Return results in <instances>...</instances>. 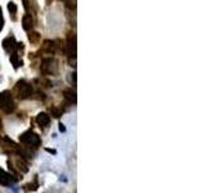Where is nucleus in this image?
<instances>
[{
    "mask_svg": "<svg viewBox=\"0 0 206 193\" xmlns=\"http://www.w3.org/2000/svg\"><path fill=\"white\" fill-rule=\"evenodd\" d=\"M58 52H63V43L59 39L57 40H44V43L41 44V48L38 53H30L28 58L30 59H34L39 56V54H49V56H54L57 54Z\"/></svg>",
    "mask_w": 206,
    "mask_h": 193,
    "instance_id": "obj_1",
    "label": "nucleus"
},
{
    "mask_svg": "<svg viewBox=\"0 0 206 193\" xmlns=\"http://www.w3.org/2000/svg\"><path fill=\"white\" fill-rule=\"evenodd\" d=\"M40 73L43 76H58L59 73V62L54 57H43L40 62Z\"/></svg>",
    "mask_w": 206,
    "mask_h": 193,
    "instance_id": "obj_2",
    "label": "nucleus"
},
{
    "mask_svg": "<svg viewBox=\"0 0 206 193\" xmlns=\"http://www.w3.org/2000/svg\"><path fill=\"white\" fill-rule=\"evenodd\" d=\"M14 93L18 100H26L30 99L31 97H34V85L30 81L25 79H21L16 82L14 85Z\"/></svg>",
    "mask_w": 206,
    "mask_h": 193,
    "instance_id": "obj_3",
    "label": "nucleus"
},
{
    "mask_svg": "<svg viewBox=\"0 0 206 193\" xmlns=\"http://www.w3.org/2000/svg\"><path fill=\"white\" fill-rule=\"evenodd\" d=\"M17 104L14 100V95L10 90H3L0 93V111L5 115H10L16 111Z\"/></svg>",
    "mask_w": 206,
    "mask_h": 193,
    "instance_id": "obj_4",
    "label": "nucleus"
},
{
    "mask_svg": "<svg viewBox=\"0 0 206 193\" xmlns=\"http://www.w3.org/2000/svg\"><path fill=\"white\" fill-rule=\"evenodd\" d=\"M19 143L28 147H32V148L38 149L41 146V138L39 134H36L32 129H28L25 133H22L19 135Z\"/></svg>",
    "mask_w": 206,
    "mask_h": 193,
    "instance_id": "obj_5",
    "label": "nucleus"
},
{
    "mask_svg": "<svg viewBox=\"0 0 206 193\" xmlns=\"http://www.w3.org/2000/svg\"><path fill=\"white\" fill-rule=\"evenodd\" d=\"M63 53L68 58H76V34L68 31L63 41Z\"/></svg>",
    "mask_w": 206,
    "mask_h": 193,
    "instance_id": "obj_6",
    "label": "nucleus"
},
{
    "mask_svg": "<svg viewBox=\"0 0 206 193\" xmlns=\"http://www.w3.org/2000/svg\"><path fill=\"white\" fill-rule=\"evenodd\" d=\"M1 47L3 49H4L5 52H7L8 54H10V53H13V52H16V50H21V52H23V49H25V44L23 43H18L16 40V37H14V35H8L5 39H3V41H1Z\"/></svg>",
    "mask_w": 206,
    "mask_h": 193,
    "instance_id": "obj_7",
    "label": "nucleus"
},
{
    "mask_svg": "<svg viewBox=\"0 0 206 193\" xmlns=\"http://www.w3.org/2000/svg\"><path fill=\"white\" fill-rule=\"evenodd\" d=\"M18 180H19L18 178H16L13 174H9V172H7L5 170L0 169V185L9 187V185H12V184L17 183Z\"/></svg>",
    "mask_w": 206,
    "mask_h": 193,
    "instance_id": "obj_8",
    "label": "nucleus"
},
{
    "mask_svg": "<svg viewBox=\"0 0 206 193\" xmlns=\"http://www.w3.org/2000/svg\"><path fill=\"white\" fill-rule=\"evenodd\" d=\"M50 120H52L50 115L47 113V112H40V113H38V116L35 117V122L38 124V126L41 130H45L50 125Z\"/></svg>",
    "mask_w": 206,
    "mask_h": 193,
    "instance_id": "obj_9",
    "label": "nucleus"
},
{
    "mask_svg": "<svg viewBox=\"0 0 206 193\" xmlns=\"http://www.w3.org/2000/svg\"><path fill=\"white\" fill-rule=\"evenodd\" d=\"M62 95H63L65 102L68 106H76L77 98H76V91L72 88H66L62 90Z\"/></svg>",
    "mask_w": 206,
    "mask_h": 193,
    "instance_id": "obj_10",
    "label": "nucleus"
},
{
    "mask_svg": "<svg viewBox=\"0 0 206 193\" xmlns=\"http://www.w3.org/2000/svg\"><path fill=\"white\" fill-rule=\"evenodd\" d=\"M22 53H23V52L16 50V52H13V53L9 54V60H10V63H12V66H13L14 70H18L19 67H22V66H23V60H22Z\"/></svg>",
    "mask_w": 206,
    "mask_h": 193,
    "instance_id": "obj_11",
    "label": "nucleus"
},
{
    "mask_svg": "<svg viewBox=\"0 0 206 193\" xmlns=\"http://www.w3.org/2000/svg\"><path fill=\"white\" fill-rule=\"evenodd\" d=\"M34 26H35V19H34L32 14L31 13H26L23 14V17H22V27H23L25 31H31L34 28Z\"/></svg>",
    "mask_w": 206,
    "mask_h": 193,
    "instance_id": "obj_12",
    "label": "nucleus"
},
{
    "mask_svg": "<svg viewBox=\"0 0 206 193\" xmlns=\"http://www.w3.org/2000/svg\"><path fill=\"white\" fill-rule=\"evenodd\" d=\"M39 187H40V183H39V179H38V175H35L34 180L30 181V183H27V184H25L22 188H23L25 192H35V191H38Z\"/></svg>",
    "mask_w": 206,
    "mask_h": 193,
    "instance_id": "obj_13",
    "label": "nucleus"
},
{
    "mask_svg": "<svg viewBox=\"0 0 206 193\" xmlns=\"http://www.w3.org/2000/svg\"><path fill=\"white\" fill-rule=\"evenodd\" d=\"M27 37H28V41L32 45H38V44H40V41H41V35H40L38 31H32V30L28 31Z\"/></svg>",
    "mask_w": 206,
    "mask_h": 193,
    "instance_id": "obj_14",
    "label": "nucleus"
},
{
    "mask_svg": "<svg viewBox=\"0 0 206 193\" xmlns=\"http://www.w3.org/2000/svg\"><path fill=\"white\" fill-rule=\"evenodd\" d=\"M8 10H9V14H10V18L12 21L16 22L17 21V12H18V7L14 1H9L8 3Z\"/></svg>",
    "mask_w": 206,
    "mask_h": 193,
    "instance_id": "obj_15",
    "label": "nucleus"
},
{
    "mask_svg": "<svg viewBox=\"0 0 206 193\" xmlns=\"http://www.w3.org/2000/svg\"><path fill=\"white\" fill-rule=\"evenodd\" d=\"M63 109L57 107V106H52L49 108V113H50V117H54V119H61L62 115H63Z\"/></svg>",
    "mask_w": 206,
    "mask_h": 193,
    "instance_id": "obj_16",
    "label": "nucleus"
},
{
    "mask_svg": "<svg viewBox=\"0 0 206 193\" xmlns=\"http://www.w3.org/2000/svg\"><path fill=\"white\" fill-rule=\"evenodd\" d=\"M34 81H35V82H39V84H40V85H39L40 88H41V86H43V88H52V86H53V82H52L50 80H48L45 76L43 77V79H35Z\"/></svg>",
    "mask_w": 206,
    "mask_h": 193,
    "instance_id": "obj_17",
    "label": "nucleus"
},
{
    "mask_svg": "<svg viewBox=\"0 0 206 193\" xmlns=\"http://www.w3.org/2000/svg\"><path fill=\"white\" fill-rule=\"evenodd\" d=\"M34 95H36V97H35L36 99H38V100H41V102H44V100L47 99V94H45L40 88L36 89V90H34Z\"/></svg>",
    "mask_w": 206,
    "mask_h": 193,
    "instance_id": "obj_18",
    "label": "nucleus"
},
{
    "mask_svg": "<svg viewBox=\"0 0 206 193\" xmlns=\"http://www.w3.org/2000/svg\"><path fill=\"white\" fill-rule=\"evenodd\" d=\"M22 4H23V8L26 12H30V10L32 9V7H31V0H22Z\"/></svg>",
    "mask_w": 206,
    "mask_h": 193,
    "instance_id": "obj_19",
    "label": "nucleus"
},
{
    "mask_svg": "<svg viewBox=\"0 0 206 193\" xmlns=\"http://www.w3.org/2000/svg\"><path fill=\"white\" fill-rule=\"evenodd\" d=\"M3 28H4V16H3L1 7H0V32L3 31Z\"/></svg>",
    "mask_w": 206,
    "mask_h": 193,
    "instance_id": "obj_20",
    "label": "nucleus"
},
{
    "mask_svg": "<svg viewBox=\"0 0 206 193\" xmlns=\"http://www.w3.org/2000/svg\"><path fill=\"white\" fill-rule=\"evenodd\" d=\"M71 75H72V76L70 77V82H71V85L75 88V86H76V72H73V73H71Z\"/></svg>",
    "mask_w": 206,
    "mask_h": 193,
    "instance_id": "obj_21",
    "label": "nucleus"
},
{
    "mask_svg": "<svg viewBox=\"0 0 206 193\" xmlns=\"http://www.w3.org/2000/svg\"><path fill=\"white\" fill-rule=\"evenodd\" d=\"M59 131H62V133H65L66 131V128H65L63 124H59Z\"/></svg>",
    "mask_w": 206,
    "mask_h": 193,
    "instance_id": "obj_22",
    "label": "nucleus"
},
{
    "mask_svg": "<svg viewBox=\"0 0 206 193\" xmlns=\"http://www.w3.org/2000/svg\"><path fill=\"white\" fill-rule=\"evenodd\" d=\"M52 3V0H47V4H50Z\"/></svg>",
    "mask_w": 206,
    "mask_h": 193,
    "instance_id": "obj_23",
    "label": "nucleus"
}]
</instances>
